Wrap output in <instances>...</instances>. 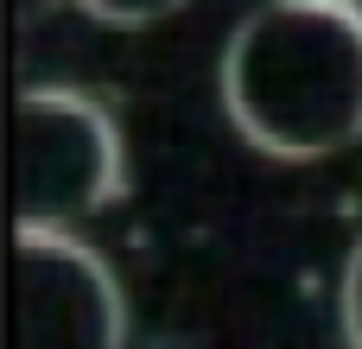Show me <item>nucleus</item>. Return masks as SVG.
<instances>
[{
	"label": "nucleus",
	"mask_w": 362,
	"mask_h": 349,
	"mask_svg": "<svg viewBox=\"0 0 362 349\" xmlns=\"http://www.w3.org/2000/svg\"><path fill=\"white\" fill-rule=\"evenodd\" d=\"M235 134L286 165L362 140V0H261L223 51Z\"/></svg>",
	"instance_id": "1"
},
{
	"label": "nucleus",
	"mask_w": 362,
	"mask_h": 349,
	"mask_svg": "<svg viewBox=\"0 0 362 349\" xmlns=\"http://www.w3.org/2000/svg\"><path fill=\"white\" fill-rule=\"evenodd\" d=\"M19 223L76 229L127 191V146L115 114L83 89H25L19 95Z\"/></svg>",
	"instance_id": "2"
},
{
	"label": "nucleus",
	"mask_w": 362,
	"mask_h": 349,
	"mask_svg": "<svg viewBox=\"0 0 362 349\" xmlns=\"http://www.w3.org/2000/svg\"><path fill=\"white\" fill-rule=\"evenodd\" d=\"M13 312H19V343L51 349H115L127 343V299L115 267L76 242L70 229H38L19 223L13 242Z\"/></svg>",
	"instance_id": "3"
},
{
	"label": "nucleus",
	"mask_w": 362,
	"mask_h": 349,
	"mask_svg": "<svg viewBox=\"0 0 362 349\" xmlns=\"http://www.w3.org/2000/svg\"><path fill=\"white\" fill-rule=\"evenodd\" d=\"M89 19H102V25H153V19H165V13H178L185 0H76Z\"/></svg>",
	"instance_id": "4"
},
{
	"label": "nucleus",
	"mask_w": 362,
	"mask_h": 349,
	"mask_svg": "<svg viewBox=\"0 0 362 349\" xmlns=\"http://www.w3.org/2000/svg\"><path fill=\"white\" fill-rule=\"evenodd\" d=\"M337 312H344V343L362 349V242L344 261V292H337Z\"/></svg>",
	"instance_id": "5"
},
{
	"label": "nucleus",
	"mask_w": 362,
	"mask_h": 349,
	"mask_svg": "<svg viewBox=\"0 0 362 349\" xmlns=\"http://www.w3.org/2000/svg\"><path fill=\"white\" fill-rule=\"evenodd\" d=\"M51 6H57V0H19V13H25V19H38V13H51Z\"/></svg>",
	"instance_id": "6"
}]
</instances>
